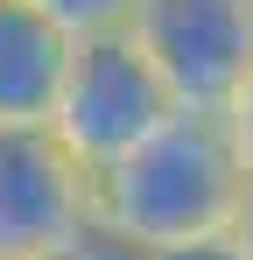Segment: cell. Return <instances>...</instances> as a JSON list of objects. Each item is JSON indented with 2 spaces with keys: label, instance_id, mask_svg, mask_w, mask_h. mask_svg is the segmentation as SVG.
Returning <instances> with one entry per match:
<instances>
[{
  "label": "cell",
  "instance_id": "52a82bcc",
  "mask_svg": "<svg viewBox=\"0 0 253 260\" xmlns=\"http://www.w3.org/2000/svg\"><path fill=\"white\" fill-rule=\"evenodd\" d=\"M218 120H225V141H232V155L253 169V71H246V85L225 99V113H218Z\"/></svg>",
  "mask_w": 253,
  "mask_h": 260
},
{
  "label": "cell",
  "instance_id": "6da1fadb",
  "mask_svg": "<svg viewBox=\"0 0 253 260\" xmlns=\"http://www.w3.org/2000/svg\"><path fill=\"white\" fill-rule=\"evenodd\" d=\"M246 162L232 155L218 113H169L141 148L91 176V232L120 253L218 239L232 225Z\"/></svg>",
  "mask_w": 253,
  "mask_h": 260
},
{
  "label": "cell",
  "instance_id": "3957f363",
  "mask_svg": "<svg viewBox=\"0 0 253 260\" xmlns=\"http://www.w3.org/2000/svg\"><path fill=\"white\" fill-rule=\"evenodd\" d=\"M126 36L155 63L176 113H225L253 71V0H134Z\"/></svg>",
  "mask_w": 253,
  "mask_h": 260
},
{
  "label": "cell",
  "instance_id": "8992f818",
  "mask_svg": "<svg viewBox=\"0 0 253 260\" xmlns=\"http://www.w3.org/2000/svg\"><path fill=\"white\" fill-rule=\"evenodd\" d=\"M28 7H36L56 36H71V43H84V36H120L126 21H134V0H28Z\"/></svg>",
  "mask_w": 253,
  "mask_h": 260
},
{
  "label": "cell",
  "instance_id": "30bf717a",
  "mask_svg": "<svg viewBox=\"0 0 253 260\" xmlns=\"http://www.w3.org/2000/svg\"><path fill=\"white\" fill-rule=\"evenodd\" d=\"M49 260H126V253H120V246H106V239L91 232L84 246H71V253H49Z\"/></svg>",
  "mask_w": 253,
  "mask_h": 260
},
{
  "label": "cell",
  "instance_id": "ba28073f",
  "mask_svg": "<svg viewBox=\"0 0 253 260\" xmlns=\"http://www.w3.org/2000/svg\"><path fill=\"white\" fill-rule=\"evenodd\" d=\"M126 260H239V246L218 232V239H183V246H148V253H126Z\"/></svg>",
  "mask_w": 253,
  "mask_h": 260
},
{
  "label": "cell",
  "instance_id": "7a4b0ae2",
  "mask_svg": "<svg viewBox=\"0 0 253 260\" xmlns=\"http://www.w3.org/2000/svg\"><path fill=\"white\" fill-rule=\"evenodd\" d=\"M169 113H176V99L162 91V78H155V63L141 56V43L120 28V36H84V43H71L49 134L99 176V169H113L126 148H141Z\"/></svg>",
  "mask_w": 253,
  "mask_h": 260
},
{
  "label": "cell",
  "instance_id": "277c9868",
  "mask_svg": "<svg viewBox=\"0 0 253 260\" xmlns=\"http://www.w3.org/2000/svg\"><path fill=\"white\" fill-rule=\"evenodd\" d=\"M91 239V169L49 127H0V260H49Z\"/></svg>",
  "mask_w": 253,
  "mask_h": 260
},
{
  "label": "cell",
  "instance_id": "9c48e42d",
  "mask_svg": "<svg viewBox=\"0 0 253 260\" xmlns=\"http://www.w3.org/2000/svg\"><path fill=\"white\" fill-rule=\"evenodd\" d=\"M225 239L239 246V260H253V169L239 183V204H232V225H225Z\"/></svg>",
  "mask_w": 253,
  "mask_h": 260
},
{
  "label": "cell",
  "instance_id": "5b68a950",
  "mask_svg": "<svg viewBox=\"0 0 253 260\" xmlns=\"http://www.w3.org/2000/svg\"><path fill=\"white\" fill-rule=\"evenodd\" d=\"M71 36H56L28 0H0V127H49Z\"/></svg>",
  "mask_w": 253,
  "mask_h": 260
}]
</instances>
